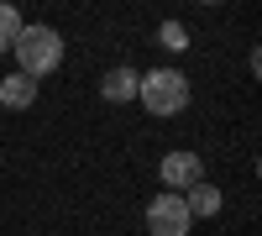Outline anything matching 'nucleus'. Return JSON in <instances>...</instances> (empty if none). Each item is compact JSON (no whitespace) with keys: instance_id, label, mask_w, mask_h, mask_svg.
Here are the masks:
<instances>
[{"instance_id":"1","label":"nucleus","mask_w":262,"mask_h":236,"mask_svg":"<svg viewBox=\"0 0 262 236\" xmlns=\"http://www.w3.org/2000/svg\"><path fill=\"white\" fill-rule=\"evenodd\" d=\"M11 53H16V63H21L16 74L42 79V74H53L58 63H63V37H58L53 27H21V37H16Z\"/></svg>"},{"instance_id":"2","label":"nucleus","mask_w":262,"mask_h":236,"mask_svg":"<svg viewBox=\"0 0 262 236\" xmlns=\"http://www.w3.org/2000/svg\"><path fill=\"white\" fill-rule=\"evenodd\" d=\"M137 100L147 105L152 116H179L189 105V79L179 69H152V74L137 79Z\"/></svg>"},{"instance_id":"3","label":"nucleus","mask_w":262,"mask_h":236,"mask_svg":"<svg viewBox=\"0 0 262 236\" xmlns=\"http://www.w3.org/2000/svg\"><path fill=\"white\" fill-rule=\"evenodd\" d=\"M147 231L152 236H189V210L184 195H158L147 205Z\"/></svg>"},{"instance_id":"4","label":"nucleus","mask_w":262,"mask_h":236,"mask_svg":"<svg viewBox=\"0 0 262 236\" xmlns=\"http://www.w3.org/2000/svg\"><path fill=\"white\" fill-rule=\"evenodd\" d=\"M158 174H163V184H168V195H184V189H194V184H200L205 163H200V153H168Z\"/></svg>"},{"instance_id":"5","label":"nucleus","mask_w":262,"mask_h":236,"mask_svg":"<svg viewBox=\"0 0 262 236\" xmlns=\"http://www.w3.org/2000/svg\"><path fill=\"white\" fill-rule=\"evenodd\" d=\"M137 69H126V63H121V69H105V79H100V95L105 100H111V105H121V100H137Z\"/></svg>"},{"instance_id":"6","label":"nucleus","mask_w":262,"mask_h":236,"mask_svg":"<svg viewBox=\"0 0 262 236\" xmlns=\"http://www.w3.org/2000/svg\"><path fill=\"white\" fill-rule=\"evenodd\" d=\"M184 210H189V221L221 216V189H215V184H194V189H184Z\"/></svg>"},{"instance_id":"7","label":"nucleus","mask_w":262,"mask_h":236,"mask_svg":"<svg viewBox=\"0 0 262 236\" xmlns=\"http://www.w3.org/2000/svg\"><path fill=\"white\" fill-rule=\"evenodd\" d=\"M32 100H37V79H27V74L0 79V105H6V111H27Z\"/></svg>"},{"instance_id":"8","label":"nucleus","mask_w":262,"mask_h":236,"mask_svg":"<svg viewBox=\"0 0 262 236\" xmlns=\"http://www.w3.org/2000/svg\"><path fill=\"white\" fill-rule=\"evenodd\" d=\"M16 37H21V11L0 0V53H11V48H16Z\"/></svg>"},{"instance_id":"9","label":"nucleus","mask_w":262,"mask_h":236,"mask_svg":"<svg viewBox=\"0 0 262 236\" xmlns=\"http://www.w3.org/2000/svg\"><path fill=\"white\" fill-rule=\"evenodd\" d=\"M158 37H163V48H168V53H184V48H189V32L179 27V21H163Z\"/></svg>"}]
</instances>
